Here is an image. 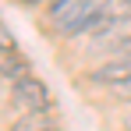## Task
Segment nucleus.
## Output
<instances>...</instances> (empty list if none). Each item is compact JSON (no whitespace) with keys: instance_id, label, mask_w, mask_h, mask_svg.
Listing matches in <instances>:
<instances>
[{"instance_id":"obj_1","label":"nucleus","mask_w":131,"mask_h":131,"mask_svg":"<svg viewBox=\"0 0 131 131\" xmlns=\"http://www.w3.org/2000/svg\"><path fill=\"white\" fill-rule=\"evenodd\" d=\"M99 4L103 0H64V4H50V21L60 36H85V32H99L103 18H99Z\"/></svg>"},{"instance_id":"obj_12","label":"nucleus","mask_w":131,"mask_h":131,"mask_svg":"<svg viewBox=\"0 0 131 131\" xmlns=\"http://www.w3.org/2000/svg\"><path fill=\"white\" fill-rule=\"evenodd\" d=\"M50 131H60V124H57V128H50Z\"/></svg>"},{"instance_id":"obj_5","label":"nucleus","mask_w":131,"mask_h":131,"mask_svg":"<svg viewBox=\"0 0 131 131\" xmlns=\"http://www.w3.org/2000/svg\"><path fill=\"white\" fill-rule=\"evenodd\" d=\"M0 74L14 85V82H21V78H28V64H25V57L14 50H0Z\"/></svg>"},{"instance_id":"obj_9","label":"nucleus","mask_w":131,"mask_h":131,"mask_svg":"<svg viewBox=\"0 0 131 131\" xmlns=\"http://www.w3.org/2000/svg\"><path fill=\"white\" fill-rule=\"evenodd\" d=\"M14 4H21V7H36V4H43V0H14Z\"/></svg>"},{"instance_id":"obj_2","label":"nucleus","mask_w":131,"mask_h":131,"mask_svg":"<svg viewBox=\"0 0 131 131\" xmlns=\"http://www.w3.org/2000/svg\"><path fill=\"white\" fill-rule=\"evenodd\" d=\"M11 103L21 113H50L53 110V96H50V89L39 78L28 74V78H21V82L11 85Z\"/></svg>"},{"instance_id":"obj_4","label":"nucleus","mask_w":131,"mask_h":131,"mask_svg":"<svg viewBox=\"0 0 131 131\" xmlns=\"http://www.w3.org/2000/svg\"><path fill=\"white\" fill-rule=\"evenodd\" d=\"M99 18H103V28H121V25L131 21V0H103L99 4ZM99 28V32H103Z\"/></svg>"},{"instance_id":"obj_6","label":"nucleus","mask_w":131,"mask_h":131,"mask_svg":"<svg viewBox=\"0 0 131 131\" xmlns=\"http://www.w3.org/2000/svg\"><path fill=\"white\" fill-rule=\"evenodd\" d=\"M50 128H57V121L50 113H21L11 124V131H50Z\"/></svg>"},{"instance_id":"obj_3","label":"nucleus","mask_w":131,"mask_h":131,"mask_svg":"<svg viewBox=\"0 0 131 131\" xmlns=\"http://www.w3.org/2000/svg\"><path fill=\"white\" fill-rule=\"evenodd\" d=\"M89 82L92 85H106V89H121L131 82V60L128 57H113V60H106V64L92 67L89 71Z\"/></svg>"},{"instance_id":"obj_11","label":"nucleus","mask_w":131,"mask_h":131,"mask_svg":"<svg viewBox=\"0 0 131 131\" xmlns=\"http://www.w3.org/2000/svg\"><path fill=\"white\" fill-rule=\"evenodd\" d=\"M50 4H64V0H50Z\"/></svg>"},{"instance_id":"obj_7","label":"nucleus","mask_w":131,"mask_h":131,"mask_svg":"<svg viewBox=\"0 0 131 131\" xmlns=\"http://www.w3.org/2000/svg\"><path fill=\"white\" fill-rule=\"evenodd\" d=\"M0 50H11V53L18 50V43H14V32H11L4 21H0Z\"/></svg>"},{"instance_id":"obj_10","label":"nucleus","mask_w":131,"mask_h":131,"mask_svg":"<svg viewBox=\"0 0 131 131\" xmlns=\"http://www.w3.org/2000/svg\"><path fill=\"white\" fill-rule=\"evenodd\" d=\"M124 131H131V110L124 113Z\"/></svg>"},{"instance_id":"obj_8","label":"nucleus","mask_w":131,"mask_h":131,"mask_svg":"<svg viewBox=\"0 0 131 131\" xmlns=\"http://www.w3.org/2000/svg\"><path fill=\"white\" fill-rule=\"evenodd\" d=\"M113 96L124 99V103H131V82H128V85H121V89H113Z\"/></svg>"}]
</instances>
